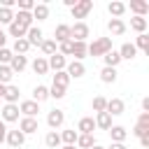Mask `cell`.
Wrapping results in <instances>:
<instances>
[{
	"instance_id": "83f0119b",
	"label": "cell",
	"mask_w": 149,
	"mask_h": 149,
	"mask_svg": "<svg viewBox=\"0 0 149 149\" xmlns=\"http://www.w3.org/2000/svg\"><path fill=\"white\" fill-rule=\"evenodd\" d=\"M44 144H47L49 149H58V147H61V135H58L56 130H49L47 137H44Z\"/></svg>"
},
{
	"instance_id": "4fadbf2b",
	"label": "cell",
	"mask_w": 149,
	"mask_h": 149,
	"mask_svg": "<svg viewBox=\"0 0 149 149\" xmlns=\"http://www.w3.org/2000/svg\"><path fill=\"white\" fill-rule=\"evenodd\" d=\"M47 63H49V68H51L54 72H61V70H65V65H68L65 56H61L58 51H56L54 56H49V58H47Z\"/></svg>"
},
{
	"instance_id": "cb8c5ba5",
	"label": "cell",
	"mask_w": 149,
	"mask_h": 149,
	"mask_svg": "<svg viewBox=\"0 0 149 149\" xmlns=\"http://www.w3.org/2000/svg\"><path fill=\"white\" fill-rule=\"evenodd\" d=\"M14 21L21 23L23 28H30V26H33V14H30V12H16V14H14Z\"/></svg>"
},
{
	"instance_id": "e575fe53",
	"label": "cell",
	"mask_w": 149,
	"mask_h": 149,
	"mask_svg": "<svg viewBox=\"0 0 149 149\" xmlns=\"http://www.w3.org/2000/svg\"><path fill=\"white\" fill-rule=\"evenodd\" d=\"M130 12H135V16H144V14L149 12V5H147V2L135 0V2H130Z\"/></svg>"
},
{
	"instance_id": "e0dca14e",
	"label": "cell",
	"mask_w": 149,
	"mask_h": 149,
	"mask_svg": "<svg viewBox=\"0 0 149 149\" xmlns=\"http://www.w3.org/2000/svg\"><path fill=\"white\" fill-rule=\"evenodd\" d=\"M119 56H121V61H133V58L137 56V49H135V44H130V42L121 44V49H119Z\"/></svg>"
},
{
	"instance_id": "7402d4cb",
	"label": "cell",
	"mask_w": 149,
	"mask_h": 149,
	"mask_svg": "<svg viewBox=\"0 0 149 149\" xmlns=\"http://www.w3.org/2000/svg\"><path fill=\"white\" fill-rule=\"evenodd\" d=\"M102 61H105V68H116L119 63H121V56H119V51H107L105 56H102Z\"/></svg>"
},
{
	"instance_id": "681fc988",
	"label": "cell",
	"mask_w": 149,
	"mask_h": 149,
	"mask_svg": "<svg viewBox=\"0 0 149 149\" xmlns=\"http://www.w3.org/2000/svg\"><path fill=\"white\" fill-rule=\"evenodd\" d=\"M105 149H126V144H121V142H112V144L105 147Z\"/></svg>"
},
{
	"instance_id": "d6986e66",
	"label": "cell",
	"mask_w": 149,
	"mask_h": 149,
	"mask_svg": "<svg viewBox=\"0 0 149 149\" xmlns=\"http://www.w3.org/2000/svg\"><path fill=\"white\" fill-rule=\"evenodd\" d=\"M30 14H33V21H35V19H37V21H44V19H49V7H47L44 2H40V5L35 2V7H33Z\"/></svg>"
},
{
	"instance_id": "b9f144b4",
	"label": "cell",
	"mask_w": 149,
	"mask_h": 149,
	"mask_svg": "<svg viewBox=\"0 0 149 149\" xmlns=\"http://www.w3.org/2000/svg\"><path fill=\"white\" fill-rule=\"evenodd\" d=\"M14 58V54H12V49H0V65H9V61Z\"/></svg>"
},
{
	"instance_id": "db71d44e",
	"label": "cell",
	"mask_w": 149,
	"mask_h": 149,
	"mask_svg": "<svg viewBox=\"0 0 149 149\" xmlns=\"http://www.w3.org/2000/svg\"><path fill=\"white\" fill-rule=\"evenodd\" d=\"M63 149H77V147H74V144H65Z\"/></svg>"
},
{
	"instance_id": "9a60e30c",
	"label": "cell",
	"mask_w": 149,
	"mask_h": 149,
	"mask_svg": "<svg viewBox=\"0 0 149 149\" xmlns=\"http://www.w3.org/2000/svg\"><path fill=\"white\" fill-rule=\"evenodd\" d=\"M65 40H70V26L68 23H58L56 26V30H54V42H65Z\"/></svg>"
},
{
	"instance_id": "9c48e42d",
	"label": "cell",
	"mask_w": 149,
	"mask_h": 149,
	"mask_svg": "<svg viewBox=\"0 0 149 149\" xmlns=\"http://www.w3.org/2000/svg\"><path fill=\"white\" fill-rule=\"evenodd\" d=\"M19 105H5L2 107V112H0V119L5 121V123H9V121H19Z\"/></svg>"
},
{
	"instance_id": "8fae6325",
	"label": "cell",
	"mask_w": 149,
	"mask_h": 149,
	"mask_svg": "<svg viewBox=\"0 0 149 149\" xmlns=\"http://www.w3.org/2000/svg\"><path fill=\"white\" fill-rule=\"evenodd\" d=\"M37 128H40V123H37V119H30V116H23V119L19 121V130H21L23 135H30V133H37Z\"/></svg>"
},
{
	"instance_id": "30bf717a",
	"label": "cell",
	"mask_w": 149,
	"mask_h": 149,
	"mask_svg": "<svg viewBox=\"0 0 149 149\" xmlns=\"http://www.w3.org/2000/svg\"><path fill=\"white\" fill-rule=\"evenodd\" d=\"M63 121H65V112H63V109H51V112L47 114V123H49V128H61Z\"/></svg>"
},
{
	"instance_id": "74e56055",
	"label": "cell",
	"mask_w": 149,
	"mask_h": 149,
	"mask_svg": "<svg viewBox=\"0 0 149 149\" xmlns=\"http://www.w3.org/2000/svg\"><path fill=\"white\" fill-rule=\"evenodd\" d=\"M77 135H79V133H77L74 128H72V130H63V133H61V142H65V144H74V142H77Z\"/></svg>"
},
{
	"instance_id": "d590c367",
	"label": "cell",
	"mask_w": 149,
	"mask_h": 149,
	"mask_svg": "<svg viewBox=\"0 0 149 149\" xmlns=\"http://www.w3.org/2000/svg\"><path fill=\"white\" fill-rule=\"evenodd\" d=\"M12 77H14V72L9 70V65H0V84L2 86H9Z\"/></svg>"
},
{
	"instance_id": "ba28073f",
	"label": "cell",
	"mask_w": 149,
	"mask_h": 149,
	"mask_svg": "<svg viewBox=\"0 0 149 149\" xmlns=\"http://www.w3.org/2000/svg\"><path fill=\"white\" fill-rule=\"evenodd\" d=\"M19 112H21L23 116H30V119H35V116H37V112H40V105H37L35 100H23V102L19 105Z\"/></svg>"
},
{
	"instance_id": "d6a6232c",
	"label": "cell",
	"mask_w": 149,
	"mask_h": 149,
	"mask_svg": "<svg viewBox=\"0 0 149 149\" xmlns=\"http://www.w3.org/2000/svg\"><path fill=\"white\" fill-rule=\"evenodd\" d=\"M28 49H30V44L26 42V37H23V40H14V49H12V54H16V56H26Z\"/></svg>"
},
{
	"instance_id": "52a82bcc",
	"label": "cell",
	"mask_w": 149,
	"mask_h": 149,
	"mask_svg": "<svg viewBox=\"0 0 149 149\" xmlns=\"http://www.w3.org/2000/svg\"><path fill=\"white\" fill-rule=\"evenodd\" d=\"M5 142H7L9 147L19 149V147H23V144H26V135H23L21 130H7V137H5Z\"/></svg>"
},
{
	"instance_id": "11a10c76",
	"label": "cell",
	"mask_w": 149,
	"mask_h": 149,
	"mask_svg": "<svg viewBox=\"0 0 149 149\" xmlns=\"http://www.w3.org/2000/svg\"><path fill=\"white\" fill-rule=\"evenodd\" d=\"M91 149H105V147H100V144H93V147H91Z\"/></svg>"
},
{
	"instance_id": "3957f363",
	"label": "cell",
	"mask_w": 149,
	"mask_h": 149,
	"mask_svg": "<svg viewBox=\"0 0 149 149\" xmlns=\"http://www.w3.org/2000/svg\"><path fill=\"white\" fill-rule=\"evenodd\" d=\"M91 9H93V0H77V5L72 7V19H86Z\"/></svg>"
},
{
	"instance_id": "836d02e7",
	"label": "cell",
	"mask_w": 149,
	"mask_h": 149,
	"mask_svg": "<svg viewBox=\"0 0 149 149\" xmlns=\"http://www.w3.org/2000/svg\"><path fill=\"white\" fill-rule=\"evenodd\" d=\"M68 84H70V77H68V72H65V70H61V72H56V74H54V86L68 88Z\"/></svg>"
},
{
	"instance_id": "ffe728a7",
	"label": "cell",
	"mask_w": 149,
	"mask_h": 149,
	"mask_svg": "<svg viewBox=\"0 0 149 149\" xmlns=\"http://www.w3.org/2000/svg\"><path fill=\"white\" fill-rule=\"evenodd\" d=\"M107 30H109L112 35H123V33H126V23H123L121 19H109V21H107Z\"/></svg>"
},
{
	"instance_id": "4dcf8cb0",
	"label": "cell",
	"mask_w": 149,
	"mask_h": 149,
	"mask_svg": "<svg viewBox=\"0 0 149 149\" xmlns=\"http://www.w3.org/2000/svg\"><path fill=\"white\" fill-rule=\"evenodd\" d=\"M107 12H109V14L114 16V19H119V16H121V14L126 12V5H123V2H116V0H114V2H109V5H107Z\"/></svg>"
},
{
	"instance_id": "f546056e",
	"label": "cell",
	"mask_w": 149,
	"mask_h": 149,
	"mask_svg": "<svg viewBox=\"0 0 149 149\" xmlns=\"http://www.w3.org/2000/svg\"><path fill=\"white\" fill-rule=\"evenodd\" d=\"M93 144H95L93 135H77V142H74V147H79V149H91Z\"/></svg>"
},
{
	"instance_id": "9f6ffc18",
	"label": "cell",
	"mask_w": 149,
	"mask_h": 149,
	"mask_svg": "<svg viewBox=\"0 0 149 149\" xmlns=\"http://www.w3.org/2000/svg\"><path fill=\"white\" fill-rule=\"evenodd\" d=\"M2 93H5V86H2V84H0V98H2Z\"/></svg>"
},
{
	"instance_id": "f35d334b",
	"label": "cell",
	"mask_w": 149,
	"mask_h": 149,
	"mask_svg": "<svg viewBox=\"0 0 149 149\" xmlns=\"http://www.w3.org/2000/svg\"><path fill=\"white\" fill-rule=\"evenodd\" d=\"M135 49L149 51V35H147V33H140V35H137V44H135Z\"/></svg>"
},
{
	"instance_id": "1f68e13d",
	"label": "cell",
	"mask_w": 149,
	"mask_h": 149,
	"mask_svg": "<svg viewBox=\"0 0 149 149\" xmlns=\"http://www.w3.org/2000/svg\"><path fill=\"white\" fill-rule=\"evenodd\" d=\"M130 28L137 30V35L144 33V30H147V19H144V16H133V19H130Z\"/></svg>"
},
{
	"instance_id": "f907efd6",
	"label": "cell",
	"mask_w": 149,
	"mask_h": 149,
	"mask_svg": "<svg viewBox=\"0 0 149 149\" xmlns=\"http://www.w3.org/2000/svg\"><path fill=\"white\" fill-rule=\"evenodd\" d=\"M140 144H142V147H149V133H147V135H142V137H140Z\"/></svg>"
},
{
	"instance_id": "c3c4849f",
	"label": "cell",
	"mask_w": 149,
	"mask_h": 149,
	"mask_svg": "<svg viewBox=\"0 0 149 149\" xmlns=\"http://www.w3.org/2000/svg\"><path fill=\"white\" fill-rule=\"evenodd\" d=\"M5 137H7V126H5V121L0 119V144L5 142Z\"/></svg>"
},
{
	"instance_id": "8d00e7d4",
	"label": "cell",
	"mask_w": 149,
	"mask_h": 149,
	"mask_svg": "<svg viewBox=\"0 0 149 149\" xmlns=\"http://www.w3.org/2000/svg\"><path fill=\"white\" fill-rule=\"evenodd\" d=\"M40 49H42L44 56H54V54H56V42H54V40H42Z\"/></svg>"
},
{
	"instance_id": "6da1fadb",
	"label": "cell",
	"mask_w": 149,
	"mask_h": 149,
	"mask_svg": "<svg viewBox=\"0 0 149 149\" xmlns=\"http://www.w3.org/2000/svg\"><path fill=\"white\" fill-rule=\"evenodd\" d=\"M107 51H112V37H98L86 44V56H105Z\"/></svg>"
},
{
	"instance_id": "f1b7e54d",
	"label": "cell",
	"mask_w": 149,
	"mask_h": 149,
	"mask_svg": "<svg viewBox=\"0 0 149 149\" xmlns=\"http://www.w3.org/2000/svg\"><path fill=\"white\" fill-rule=\"evenodd\" d=\"M100 79L105 84H114L116 81V68H102L100 70Z\"/></svg>"
},
{
	"instance_id": "bcb514c9",
	"label": "cell",
	"mask_w": 149,
	"mask_h": 149,
	"mask_svg": "<svg viewBox=\"0 0 149 149\" xmlns=\"http://www.w3.org/2000/svg\"><path fill=\"white\" fill-rule=\"evenodd\" d=\"M130 133H133L135 137H142V135H147V133H149V126H140V123H135V128H133Z\"/></svg>"
},
{
	"instance_id": "7dc6e473",
	"label": "cell",
	"mask_w": 149,
	"mask_h": 149,
	"mask_svg": "<svg viewBox=\"0 0 149 149\" xmlns=\"http://www.w3.org/2000/svg\"><path fill=\"white\" fill-rule=\"evenodd\" d=\"M137 123H140V126H149V112H142L140 119H137Z\"/></svg>"
},
{
	"instance_id": "4316f807",
	"label": "cell",
	"mask_w": 149,
	"mask_h": 149,
	"mask_svg": "<svg viewBox=\"0 0 149 149\" xmlns=\"http://www.w3.org/2000/svg\"><path fill=\"white\" fill-rule=\"evenodd\" d=\"M47 98H49V88H47V86H42V84H40V86H35V88H33V100H35L37 105H40V102H44Z\"/></svg>"
},
{
	"instance_id": "f6af8a7d",
	"label": "cell",
	"mask_w": 149,
	"mask_h": 149,
	"mask_svg": "<svg viewBox=\"0 0 149 149\" xmlns=\"http://www.w3.org/2000/svg\"><path fill=\"white\" fill-rule=\"evenodd\" d=\"M35 2L33 0H19V12H33Z\"/></svg>"
},
{
	"instance_id": "ac0fdd59",
	"label": "cell",
	"mask_w": 149,
	"mask_h": 149,
	"mask_svg": "<svg viewBox=\"0 0 149 149\" xmlns=\"http://www.w3.org/2000/svg\"><path fill=\"white\" fill-rule=\"evenodd\" d=\"M93 121H95V128H102V130H109L112 128V116L107 112H98Z\"/></svg>"
},
{
	"instance_id": "7c38bea8",
	"label": "cell",
	"mask_w": 149,
	"mask_h": 149,
	"mask_svg": "<svg viewBox=\"0 0 149 149\" xmlns=\"http://www.w3.org/2000/svg\"><path fill=\"white\" fill-rule=\"evenodd\" d=\"M77 130H79V135H93V130H95V121H93V116H84V119H79Z\"/></svg>"
},
{
	"instance_id": "484cf974",
	"label": "cell",
	"mask_w": 149,
	"mask_h": 149,
	"mask_svg": "<svg viewBox=\"0 0 149 149\" xmlns=\"http://www.w3.org/2000/svg\"><path fill=\"white\" fill-rule=\"evenodd\" d=\"M70 56H74V61L86 58V42H72V54Z\"/></svg>"
},
{
	"instance_id": "d4e9b609",
	"label": "cell",
	"mask_w": 149,
	"mask_h": 149,
	"mask_svg": "<svg viewBox=\"0 0 149 149\" xmlns=\"http://www.w3.org/2000/svg\"><path fill=\"white\" fill-rule=\"evenodd\" d=\"M26 33H28V28H23L21 23H16V21H12V23H9V35H12V37L23 40V37H26Z\"/></svg>"
},
{
	"instance_id": "8992f818",
	"label": "cell",
	"mask_w": 149,
	"mask_h": 149,
	"mask_svg": "<svg viewBox=\"0 0 149 149\" xmlns=\"http://www.w3.org/2000/svg\"><path fill=\"white\" fill-rule=\"evenodd\" d=\"M42 37H44V35H42V28H40V26H30L28 33H26V42H28L30 47H40V44H42Z\"/></svg>"
},
{
	"instance_id": "7a4b0ae2",
	"label": "cell",
	"mask_w": 149,
	"mask_h": 149,
	"mask_svg": "<svg viewBox=\"0 0 149 149\" xmlns=\"http://www.w3.org/2000/svg\"><path fill=\"white\" fill-rule=\"evenodd\" d=\"M88 26L84 23V21H77L74 26H70V40L72 42H86V37H88Z\"/></svg>"
},
{
	"instance_id": "2e32d148",
	"label": "cell",
	"mask_w": 149,
	"mask_h": 149,
	"mask_svg": "<svg viewBox=\"0 0 149 149\" xmlns=\"http://www.w3.org/2000/svg\"><path fill=\"white\" fill-rule=\"evenodd\" d=\"M107 133H109L112 142H121V144H123V142H126V137H128V130H126L123 126H112Z\"/></svg>"
},
{
	"instance_id": "5b68a950",
	"label": "cell",
	"mask_w": 149,
	"mask_h": 149,
	"mask_svg": "<svg viewBox=\"0 0 149 149\" xmlns=\"http://www.w3.org/2000/svg\"><path fill=\"white\" fill-rule=\"evenodd\" d=\"M105 112H107L109 116H121V114L126 112V105H123V100H121V98H112V100H107Z\"/></svg>"
},
{
	"instance_id": "603a6c76",
	"label": "cell",
	"mask_w": 149,
	"mask_h": 149,
	"mask_svg": "<svg viewBox=\"0 0 149 149\" xmlns=\"http://www.w3.org/2000/svg\"><path fill=\"white\" fill-rule=\"evenodd\" d=\"M33 70H35V74H47V72H49L47 58H44V56H37V58L33 61Z\"/></svg>"
},
{
	"instance_id": "277c9868",
	"label": "cell",
	"mask_w": 149,
	"mask_h": 149,
	"mask_svg": "<svg viewBox=\"0 0 149 149\" xmlns=\"http://www.w3.org/2000/svg\"><path fill=\"white\" fill-rule=\"evenodd\" d=\"M65 72H68V77H70V79H79V77H84V74H86V68H84V63H81V61H72V63H68V65H65Z\"/></svg>"
},
{
	"instance_id": "ab89813d",
	"label": "cell",
	"mask_w": 149,
	"mask_h": 149,
	"mask_svg": "<svg viewBox=\"0 0 149 149\" xmlns=\"http://www.w3.org/2000/svg\"><path fill=\"white\" fill-rule=\"evenodd\" d=\"M105 107H107V98L95 95V98H93V112H95V114H98V112H105Z\"/></svg>"
},
{
	"instance_id": "5bb4252c",
	"label": "cell",
	"mask_w": 149,
	"mask_h": 149,
	"mask_svg": "<svg viewBox=\"0 0 149 149\" xmlns=\"http://www.w3.org/2000/svg\"><path fill=\"white\" fill-rule=\"evenodd\" d=\"M19 95H21L19 86H14V84L5 86V93H2V98L7 100V105H16V102H19Z\"/></svg>"
},
{
	"instance_id": "816d5d0a",
	"label": "cell",
	"mask_w": 149,
	"mask_h": 149,
	"mask_svg": "<svg viewBox=\"0 0 149 149\" xmlns=\"http://www.w3.org/2000/svg\"><path fill=\"white\" fill-rule=\"evenodd\" d=\"M142 112H149V98H142Z\"/></svg>"
},
{
	"instance_id": "7bdbcfd3",
	"label": "cell",
	"mask_w": 149,
	"mask_h": 149,
	"mask_svg": "<svg viewBox=\"0 0 149 149\" xmlns=\"http://www.w3.org/2000/svg\"><path fill=\"white\" fill-rule=\"evenodd\" d=\"M65 91H68V88H61V86H54V84H51V88H49V98H56V100H61V98L65 95Z\"/></svg>"
},
{
	"instance_id": "60d3db41",
	"label": "cell",
	"mask_w": 149,
	"mask_h": 149,
	"mask_svg": "<svg viewBox=\"0 0 149 149\" xmlns=\"http://www.w3.org/2000/svg\"><path fill=\"white\" fill-rule=\"evenodd\" d=\"M14 21V12L12 9H7V7H0V23H12Z\"/></svg>"
},
{
	"instance_id": "44dd1931",
	"label": "cell",
	"mask_w": 149,
	"mask_h": 149,
	"mask_svg": "<svg viewBox=\"0 0 149 149\" xmlns=\"http://www.w3.org/2000/svg\"><path fill=\"white\" fill-rule=\"evenodd\" d=\"M26 65H28V58H26V56H16V54H14V58L9 61V70H12V72H23Z\"/></svg>"
},
{
	"instance_id": "f5cc1de1",
	"label": "cell",
	"mask_w": 149,
	"mask_h": 149,
	"mask_svg": "<svg viewBox=\"0 0 149 149\" xmlns=\"http://www.w3.org/2000/svg\"><path fill=\"white\" fill-rule=\"evenodd\" d=\"M5 42H7V37H5V33H2V28H0V49H5Z\"/></svg>"
},
{
	"instance_id": "ee69618b",
	"label": "cell",
	"mask_w": 149,
	"mask_h": 149,
	"mask_svg": "<svg viewBox=\"0 0 149 149\" xmlns=\"http://www.w3.org/2000/svg\"><path fill=\"white\" fill-rule=\"evenodd\" d=\"M58 47H61V51H58L61 56H70V54H72V40H65V42H61Z\"/></svg>"
}]
</instances>
